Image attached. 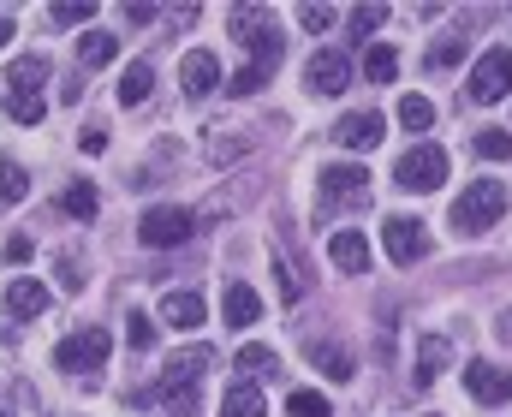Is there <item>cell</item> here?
I'll return each mask as SVG.
<instances>
[{"label": "cell", "mask_w": 512, "mask_h": 417, "mask_svg": "<svg viewBox=\"0 0 512 417\" xmlns=\"http://www.w3.org/2000/svg\"><path fill=\"white\" fill-rule=\"evenodd\" d=\"M120 54V36H108V30H84V42H78V60L84 66H108Z\"/></svg>", "instance_id": "cb8c5ba5"}, {"label": "cell", "mask_w": 512, "mask_h": 417, "mask_svg": "<svg viewBox=\"0 0 512 417\" xmlns=\"http://www.w3.org/2000/svg\"><path fill=\"white\" fill-rule=\"evenodd\" d=\"M108 352H114V334H108V328H78V334H66V340L54 346V364H60L66 376H90V370L108 364Z\"/></svg>", "instance_id": "3957f363"}, {"label": "cell", "mask_w": 512, "mask_h": 417, "mask_svg": "<svg viewBox=\"0 0 512 417\" xmlns=\"http://www.w3.org/2000/svg\"><path fill=\"white\" fill-rule=\"evenodd\" d=\"M102 149H108V132H102V126H90V132H84V155H102Z\"/></svg>", "instance_id": "ab89813d"}, {"label": "cell", "mask_w": 512, "mask_h": 417, "mask_svg": "<svg viewBox=\"0 0 512 417\" xmlns=\"http://www.w3.org/2000/svg\"><path fill=\"white\" fill-rule=\"evenodd\" d=\"M382 245H387V257H393L399 269H411V263L429 257V227L411 221V215H387L382 221Z\"/></svg>", "instance_id": "ba28073f"}, {"label": "cell", "mask_w": 512, "mask_h": 417, "mask_svg": "<svg viewBox=\"0 0 512 417\" xmlns=\"http://www.w3.org/2000/svg\"><path fill=\"white\" fill-rule=\"evenodd\" d=\"M364 78H370V84H393V78H399V54H393L387 42H376V48L364 54Z\"/></svg>", "instance_id": "484cf974"}, {"label": "cell", "mask_w": 512, "mask_h": 417, "mask_svg": "<svg viewBox=\"0 0 512 417\" xmlns=\"http://www.w3.org/2000/svg\"><path fill=\"white\" fill-rule=\"evenodd\" d=\"M221 417H268V400H262V388H256L251 376H239V382L221 394Z\"/></svg>", "instance_id": "ffe728a7"}, {"label": "cell", "mask_w": 512, "mask_h": 417, "mask_svg": "<svg viewBox=\"0 0 512 417\" xmlns=\"http://www.w3.org/2000/svg\"><path fill=\"white\" fill-rule=\"evenodd\" d=\"M179 84H185L191 102H203L209 90H221V60H215L209 48H191V54L179 60Z\"/></svg>", "instance_id": "7c38bea8"}, {"label": "cell", "mask_w": 512, "mask_h": 417, "mask_svg": "<svg viewBox=\"0 0 512 417\" xmlns=\"http://www.w3.org/2000/svg\"><path fill=\"white\" fill-rule=\"evenodd\" d=\"M126 340L137 346V352H149V346H155V322H149L143 310H131V316H126Z\"/></svg>", "instance_id": "836d02e7"}, {"label": "cell", "mask_w": 512, "mask_h": 417, "mask_svg": "<svg viewBox=\"0 0 512 417\" xmlns=\"http://www.w3.org/2000/svg\"><path fill=\"white\" fill-rule=\"evenodd\" d=\"M477 155H483V161H512V132H507V126L477 132Z\"/></svg>", "instance_id": "f546056e"}, {"label": "cell", "mask_w": 512, "mask_h": 417, "mask_svg": "<svg viewBox=\"0 0 512 417\" xmlns=\"http://www.w3.org/2000/svg\"><path fill=\"white\" fill-rule=\"evenodd\" d=\"M239 370H268V376H274V370H280V358H274V352H268V346H239Z\"/></svg>", "instance_id": "e575fe53"}, {"label": "cell", "mask_w": 512, "mask_h": 417, "mask_svg": "<svg viewBox=\"0 0 512 417\" xmlns=\"http://www.w3.org/2000/svg\"><path fill=\"white\" fill-rule=\"evenodd\" d=\"M382 18H387V6H358V12H352V30H358V42H364L370 30H382Z\"/></svg>", "instance_id": "74e56055"}, {"label": "cell", "mask_w": 512, "mask_h": 417, "mask_svg": "<svg viewBox=\"0 0 512 417\" xmlns=\"http://www.w3.org/2000/svg\"><path fill=\"white\" fill-rule=\"evenodd\" d=\"M6 310H12V316H18V322H30V316H42V310H48V286H42V280H12V286H6Z\"/></svg>", "instance_id": "d6986e66"}, {"label": "cell", "mask_w": 512, "mask_h": 417, "mask_svg": "<svg viewBox=\"0 0 512 417\" xmlns=\"http://www.w3.org/2000/svg\"><path fill=\"white\" fill-rule=\"evenodd\" d=\"M280 54H286V48H280V36H274V42H262V48H251V66H239V72L227 78V96H256V90L274 78Z\"/></svg>", "instance_id": "8fae6325"}, {"label": "cell", "mask_w": 512, "mask_h": 417, "mask_svg": "<svg viewBox=\"0 0 512 417\" xmlns=\"http://www.w3.org/2000/svg\"><path fill=\"white\" fill-rule=\"evenodd\" d=\"M6 42H12V18L0 12V48H6Z\"/></svg>", "instance_id": "7bdbcfd3"}, {"label": "cell", "mask_w": 512, "mask_h": 417, "mask_svg": "<svg viewBox=\"0 0 512 417\" xmlns=\"http://www.w3.org/2000/svg\"><path fill=\"white\" fill-rule=\"evenodd\" d=\"M459 54H465V42H459V36H447V42H435V48H429V66H435V72H447Z\"/></svg>", "instance_id": "8d00e7d4"}, {"label": "cell", "mask_w": 512, "mask_h": 417, "mask_svg": "<svg viewBox=\"0 0 512 417\" xmlns=\"http://www.w3.org/2000/svg\"><path fill=\"white\" fill-rule=\"evenodd\" d=\"M310 364H316L322 376H334V382H352V376H358L352 346H340V340H310Z\"/></svg>", "instance_id": "e0dca14e"}, {"label": "cell", "mask_w": 512, "mask_h": 417, "mask_svg": "<svg viewBox=\"0 0 512 417\" xmlns=\"http://www.w3.org/2000/svg\"><path fill=\"white\" fill-rule=\"evenodd\" d=\"M316 185H322V191H316V209H322V215L370 203V173H364V167H322Z\"/></svg>", "instance_id": "5b68a950"}, {"label": "cell", "mask_w": 512, "mask_h": 417, "mask_svg": "<svg viewBox=\"0 0 512 417\" xmlns=\"http://www.w3.org/2000/svg\"><path fill=\"white\" fill-rule=\"evenodd\" d=\"M393 179H399L405 191H441V185H447V149H441V143H411V149L399 155Z\"/></svg>", "instance_id": "277c9868"}, {"label": "cell", "mask_w": 512, "mask_h": 417, "mask_svg": "<svg viewBox=\"0 0 512 417\" xmlns=\"http://www.w3.org/2000/svg\"><path fill=\"white\" fill-rule=\"evenodd\" d=\"M274 280H280V298H286V304H298V298H304V269H298L286 251H274Z\"/></svg>", "instance_id": "4316f807"}, {"label": "cell", "mask_w": 512, "mask_h": 417, "mask_svg": "<svg viewBox=\"0 0 512 417\" xmlns=\"http://www.w3.org/2000/svg\"><path fill=\"white\" fill-rule=\"evenodd\" d=\"M90 18H96V6H90V0H78V6H72V0H66V6H48V24H60V30L90 24Z\"/></svg>", "instance_id": "d6a6232c"}, {"label": "cell", "mask_w": 512, "mask_h": 417, "mask_svg": "<svg viewBox=\"0 0 512 417\" xmlns=\"http://www.w3.org/2000/svg\"><path fill=\"white\" fill-rule=\"evenodd\" d=\"M60 209H66L72 221H90V215H96V185H90V179H78V185L60 197Z\"/></svg>", "instance_id": "f1b7e54d"}, {"label": "cell", "mask_w": 512, "mask_h": 417, "mask_svg": "<svg viewBox=\"0 0 512 417\" xmlns=\"http://www.w3.org/2000/svg\"><path fill=\"white\" fill-rule=\"evenodd\" d=\"M203 370H215V352L209 346H185V352L167 358L161 382L149 394H137V400H167L173 417H197V382H203Z\"/></svg>", "instance_id": "6da1fadb"}, {"label": "cell", "mask_w": 512, "mask_h": 417, "mask_svg": "<svg viewBox=\"0 0 512 417\" xmlns=\"http://www.w3.org/2000/svg\"><path fill=\"white\" fill-rule=\"evenodd\" d=\"M286 412H292V417H334V406H328L316 388H298V394L286 400Z\"/></svg>", "instance_id": "1f68e13d"}, {"label": "cell", "mask_w": 512, "mask_h": 417, "mask_svg": "<svg viewBox=\"0 0 512 417\" xmlns=\"http://www.w3.org/2000/svg\"><path fill=\"white\" fill-rule=\"evenodd\" d=\"M465 90H471V102H483V108L507 102V96H512V48H489V54L471 66Z\"/></svg>", "instance_id": "52a82bcc"}, {"label": "cell", "mask_w": 512, "mask_h": 417, "mask_svg": "<svg viewBox=\"0 0 512 417\" xmlns=\"http://www.w3.org/2000/svg\"><path fill=\"white\" fill-rule=\"evenodd\" d=\"M501 215H507V185H495V179L465 185L459 203H453V227H459V233H489Z\"/></svg>", "instance_id": "7a4b0ae2"}, {"label": "cell", "mask_w": 512, "mask_h": 417, "mask_svg": "<svg viewBox=\"0 0 512 417\" xmlns=\"http://www.w3.org/2000/svg\"><path fill=\"white\" fill-rule=\"evenodd\" d=\"M149 90H155V66L149 60H131L114 96H120V108H137V102H149Z\"/></svg>", "instance_id": "603a6c76"}, {"label": "cell", "mask_w": 512, "mask_h": 417, "mask_svg": "<svg viewBox=\"0 0 512 417\" xmlns=\"http://www.w3.org/2000/svg\"><path fill=\"white\" fill-rule=\"evenodd\" d=\"M346 84H352V60H346L340 48L310 54V66H304V90H310V96H340Z\"/></svg>", "instance_id": "9c48e42d"}, {"label": "cell", "mask_w": 512, "mask_h": 417, "mask_svg": "<svg viewBox=\"0 0 512 417\" xmlns=\"http://www.w3.org/2000/svg\"><path fill=\"white\" fill-rule=\"evenodd\" d=\"M465 388H471V400H483V406H507L512 400V370L489 364V358H471V364H465Z\"/></svg>", "instance_id": "30bf717a"}, {"label": "cell", "mask_w": 512, "mask_h": 417, "mask_svg": "<svg viewBox=\"0 0 512 417\" xmlns=\"http://www.w3.org/2000/svg\"><path fill=\"white\" fill-rule=\"evenodd\" d=\"M298 24H304L310 36H322V30L334 24V6H298Z\"/></svg>", "instance_id": "d590c367"}, {"label": "cell", "mask_w": 512, "mask_h": 417, "mask_svg": "<svg viewBox=\"0 0 512 417\" xmlns=\"http://www.w3.org/2000/svg\"><path fill=\"white\" fill-rule=\"evenodd\" d=\"M0 417H12V412H0Z\"/></svg>", "instance_id": "ee69618b"}, {"label": "cell", "mask_w": 512, "mask_h": 417, "mask_svg": "<svg viewBox=\"0 0 512 417\" xmlns=\"http://www.w3.org/2000/svg\"><path fill=\"white\" fill-rule=\"evenodd\" d=\"M0 257H6V263H30V239H24V233H12V239L0 245Z\"/></svg>", "instance_id": "f35d334b"}, {"label": "cell", "mask_w": 512, "mask_h": 417, "mask_svg": "<svg viewBox=\"0 0 512 417\" xmlns=\"http://www.w3.org/2000/svg\"><path fill=\"white\" fill-rule=\"evenodd\" d=\"M60 280H66V286H72V292H78V286H84V275H78V263H72V257H66V263H60Z\"/></svg>", "instance_id": "60d3db41"}, {"label": "cell", "mask_w": 512, "mask_h": 417, "mask_svg": "<svg viewBox=\"0 0 512 417\" xmlns=\"http://www.w3.org/2000/svg\"><path fill=\"white\" fill-rule=\"evenodd\" d=\"M221 316H227V328H251L256 316H262V298H256V286L233 280V286H227V298H221Z\"/></svg>", "instance_id": "ac0fdd59"}, {"label": "cell", "mask_w": 512, "mask_h": 417, "mask_svg": "<svg viewBox=\"0 0 512 417\" xmlns=\"http://www.w3.org/2000/svg\"><path fill=\"white\" fill-rule=\"evenodd\" d=\"M197 233V215L191 209H173V203H155L143 221H137V239L149 245V251H173V245H185Z\"/></svg>", "instance_id": "8992f818"}, {"label": "cell", "mask_w": 512, "mask_h": 417, "mask_svg": "<svg viewBox=\"0 0 512 417\" xmlns=\"http://www.w3.org/2000/svg\"><path fill=\"white\" fill-rule=\"evenodd\" d=\"M24 197H30V173L0 155V209H12V203H24Z\"/></svg>", "instance_id": "d4e9b609"}, {"label": "cell", "mask_w": 512, "mask_h": 417, "mask_svg": "<svg viewBox=\"0 0 512 417\" xmlns=\"http://www.w3.org/2000/svg\"><path fill=\"white\" fill-rule=\"evenodd\" d=\"M42 84H48V60H42V54H24V60H12V66H6V90L36 96Z\"/></svg>", "instance_id": "44dd1931"}, {"label": "cell", "mask_w": 512, "mask_h": 417, "mask_svg": "<svg viewBox=\"0 0 512 417\" xmlns=\"http://www.w3.org/2000/svg\"><path fill=\"white\" fill-rule=\"evenodd\" d=\"M387 132L382 114H346V120H334V143L340 149H376Z\"/></svg>", "instance_id": "9a60e30c"}, {"label": "cell", "mask_w": 512, "mask_h": 417, "mask_svg": "<svg viewBox=\"0 0 512 417\" xmlns=\"http://www.w3.org/2000/svg\"><path fill=\"white\" fill-rule=\"evenodd\" d=\"M495 334H501V340H512V304L501 310V322H495Z\"/></svg>", "instance_id": "b9f144b4"}, {"label": "cell", "mask_w": 512, "mask_h": 417, "mask_svg": "<svg viewBox=\"0 0 512 417\" xmlns=\"http://www.w3.org/2000/svg\"><path fill=\"white\" fill-rule=\"evenodd\" d=\"M227 30H233V42H245V48H262V42H274V36H280L268 6H233Z\"/></svg>", "instance_id": "5bb4252c"}, {"label": "cell", "mask_w": 512, "mask_h": 417, "mask_svg": "<svg viewBox=\"0 0 512 417\" xmlns=\"http://www.w3.org/2000/svg\"><path fill=\"white\" fill-rule=\"evenodd\" d=\"M399 126H405V132H429V126H435V108H429L423 96H399Z\"/></svg>", "instance_id": "83f0119b"}, {"label": "cell", "mask_w": 512, "mask_h": 417, "mask_svg": "<svg viewBox=\"0 0 512 417\" xmlns=\"http://www.w3.org/2000/svg\"><path fill=\"white\" fill-rule=\"evenodd\" d=\"M161 322L167 328H203V298L197 292H167L161 298Z\"/></svg>", "instance_id": "7402d4cb"}, {"label": "cell", "mask_w": 512, "mask_h": 417, "mask_svg": "<svg viewBox=\"0 0 512 417\" xmlns=\"http://www.w3.org/2000/svg\"><path fill=\"white\" fill-rule=\"evenodd\" d=\"M328 257H334V269L340 275H370V239L364 233H334V245H328Z\"/></svg>", "instance_id": "2e32d148"}, {"label": "cell", "mask_w": 512, "mask_h": 417, "mask_svg": "<svg viewBox=\"0 0 512 417\" xmlns=\"http://www.w3.org/2000/svg\"><path fill=\"white\" fill-rule=\"evenodd\" d=\"M6 114L18 120V126H42V96H18V90H6Z\"/></svg>", "instance_id": "4dcf8cb0"}, {"label": "cell", "mask_w": 512, "mask_h": 417, "mask_svg": "<svg viewBox=\"0 0 512 417\" xmlns=\"http://www.w3.org/2000/svg\"><path fill=\"white\" fill-rule=\"evenodd\" d=\"M447 358H453V340H447V334H423V340H417L411 382H417V388H435V382H441V370H447Z\"/></svg>", "instance_id": "4fadbf2b"}]
</instances>
